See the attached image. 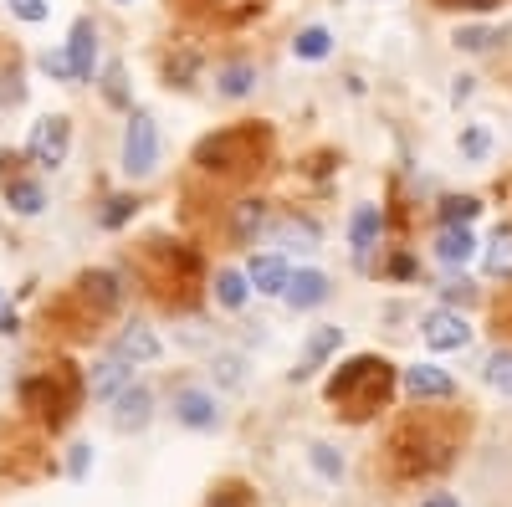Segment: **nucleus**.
Wrapping results in <instances>:
<instances>
[{"instance_id":"nucleus-22","label":"nucleus","mask_w":512,"mask_h":507,"mask_svg":"<svg viewBox=\"0 0 512 507\" xmlns=\"http://www.w3.org/2000/svg\"><path fill=\"white\" fill-rule=\"evenodd\" d=\"M487 385H492L497 395H512V349H497V354L487 359Z\"/></svg>"},{"instance_id":"nucleus-18","label":"nucleus","mask_w":512,"mask_h":507,"mask_svg":"<svg viewBox=\"0 0 512 507\" xmlns=\"http://www.w3.org/2000/svg\"><path fill=\"white\" fill-rule=\"evenodd\" d=\"M349 236H354V251H369V246H374V236H379V205H359V210H354Z\"/></svg>"},{"instance_id":"nucleus-15","label":"nucleus","mask_w":512,"mask_h":507,"mask_svg":"<svg viewBox=\"0 0 512 507\" xmlns=\"http://www.w3.org/2000/svg\"><path fill=\"white\" fill-rule=\"evenodd\" d=\"M338 338H344V333H338L333 323H323V328H313V338H308V354H303V369H297V379H308L333 349H338Z\"/></svg>"},{"instance_id":"nucleus-3","label":"nucleus","mask_w":512,"mask_h":507,"mask_svg":"<svg viewBox=\"0 0 512 507\" xmlns=\"http://www.w3.org/2000/svg\"><path fill=\"white\" fill-rule=\"evenodd\" d=\"M67 149H72V123H67L62 113H52V118H36V123H31V139H26L31 164H41V169H57V164H67Z\"/></svg>"},{"instance_id":"nucleus-29","label":"nucleus","mask_w":512,"mask_h":507,"mask_svg":"<svg viewBox=\"0 0 512 507\" xmlns=\"http://www.w3.org/2000/svg\"><path fill=\"white\" fill-rule=\"evenodd\" d=\"M82 287L98 292V303H103V308H113V303H118V277H113V272H93Z\"/></svg>"},{"instance_id":"nucleus-14","label":"nucleus","mask_w":512,"mask_h":507,"mask_svg":"<svg viewBox=\"0 0 512 507\" xmlns=\"http://www.w3.org/2000/svg\"><path fill=\"white\" fill-rule=\"evenodd\" d=\"M246 277H251V287H256V292H267V298H282L287 282H292V272H287V262H282V257H256Z\"/></svg>"},{"instance_id":"nucleus-27","label":"nucleus","mask_w":512,"mask_h":507,"mask_svg":"<svg viewBox=\"0 0 512 507\" xmlns=\"http://www.w3.org/2000/svg\"><path fill=\"white\" fill-rule=\"evenodd\" d=\"M492 41H502V36L487 31V26H466V31H456V47H461V52H487Z\"/></svg>"},{"instance_id":"nucleus-20","label":"nucleus","mask_w":512,"mask_h":507,"mask_svg":"<svg viewBox=\"0 0 512 507\" xmlns=\"http://www.w3.org/2000/svg\"><path fill=\"white\" fill-rule=\"evenodd\" d=\"M6 200H11V210H16V216H36V210L47 205V195H41V185H31V180H16V185L6 190Z\"/></svg>"},{"instance_id":"nucleus-17","label":"nucleus","mask_w":512,"mask_h":507,"mask_svg":"<svg viewBox=\"0 0 512 507\" xmlns=\"http://www.w3.org/2000/svg\"><path fill=\"white\" fill-rule=\"evenodd\" d=\"M292 52L303 57V62H323V57L333 52V36H328L323 26H308V31H297V41H292Z\"/></svg>"},{"instance_id":"nucleus-16","label":"nucleus","mask_w":512,"mask_h":507,"mask_svg":"<svg viewBox=\"0 0 512 507\" xmlns=\"http://www.w3.org/2000/svg\"><path fill=\"white\" fill-rule=\"evenodd\" d=\"M277 241L282 246H297V251H313L318 246V226L303 221V216H287V221H277Z\"/></svg>"},{"instance_id":"nucleus-2","label":"nucleus","mask_w":512,"mask_h":507,"mask_svg":"<svg viewBox=\"0 0 512 507\" xmlns=\"http://www.w3.org/2000/svg\"><path fill=\"white\" fill-rule=\"evenodd\" d=\"M154 164H159V123L149 113H134L123 129V175L144 180V175H154Z\"/></svg>"},{"instance_id":"nucleus-38","label":"nucleus","mask_w":512,"mask_h":507,"mask_svg":"<svg viewBox=\"0 0 512 507\" xmlns=\"http://www.w3.org/2000/svg\"><path fill=\"white\" fill-rule=\"evenodd\" d=\"M425 507H461V502H456V497H431Z\"/></svg>"},{"instance_id":"nucleus-5","label":"nucleus","mask_w":512,"mask_h":507,"mask_svg":"<svg viewBox=\"0 0 512 507\" xmlns=\"http://www.w3.org/2000/svg\"><path fill=\"white\" fill-rule=\"evenodd\" d=\"M420 333H425V344H431V349H466V344H472V328H466V318L461 313H451V308H431V313H425L420 318Z\"/></svg>"},{"instance_id":"nucleus-26","label":"nucleus","mask_w":512,"mask_h":507,"mask_svg":"<svg viewBox=\"0 0 512 507\" xmlns=\"http://www.w3.org/2000/svg\"><path fill=\"white\" fill-rule=\"evenodd\" d=\"M461 154H466V159H487V154H492V134L482 129V123H472V129L461 134Z\"/></svg>"},{"instance_id":"nucleus-25","label":"nucleus","mask_w":512,"mask_h":507,"mask_svg":"<svg viewBox=\"0 0 512 507\" xmlns=\"http://www.w3.org/2000/svg\"><path fill=\"white\" fill-rule=\"evenodd\" d=\"M308 456H313V467H318L328 482H338V477H344V456H338L333 446H308Z\"/></svg>"},{"instance_id":"nucleus-12","label":"nucleus","mask_w":512,"mask_h":507,"mask_svg":"<svg viewBox=\"0 0 512 507\" xmlns=\"http://www.w3.org/2000/svg\"><path fill=\"white\" fill-rule=\"evenodd\" d=\"M282 298L292 303V308H318V303H328V277L323 272H292V282H287V292Z\"/></svg>"},{"instance_id":"nucleus-24","label":"nucleus","mask_w":512,"mask_h":507,"mask_svg":"<svg viewBox=\"0 0 512 507\" xmlns=\"http://www.w3.org/2000/svg\"><path fill=\"white\" fill-rule=\"evenodd\" d=\"M477 210H482V205H477L472 195H461V200H446V205H441V216H446V226H472Z\"/></svg>"},{"instance_id":"nucleus-36","label":"nucleus","mask_w":512,"mask_h":507,"mask_svg":"<svg viewBox=\"0 0 512 507\" xmlns=\"http://www.w3.org/2000/svg\"><path fill=\"white\" fill-rule=\"evenodd\" d=\"M451 98H456V103H466V98H472V77H456V88H451Z\"/></svg>"},{"instance_id":"nucleus-30","label":"nucleus","mask_w":512,"mask_h":507,"mask_svg":"<svg viewBox=\"0 0 512 507\" xmlns=\"http://www.w3.org/2000/svg\"><path fill=\"white\" fill-rule=\"evenodd\" d=\"M11 11H16L21 21H47L52 6H47V0H11Z\"/></svg>"},{"instance_id":"nucleus-31","label":"nucleus","mask_w":512,"mask_h":507,"mask_svg":"<svg viewBox=\"0 0 512 507\" xmlns=\"http://www.w3.org/2000/svg\"><path fill=\"white\" fill-rule=\"evenodd\" d=\"M236 231H241V241H246L251 231H262V205H241V216H236Z\"/></svg>"},{"instance_id":"nucleus-8","label":"nucleus","mask_w":512,"mask_h":507,"mask_svg":"<svg viewBox=\"0 0 512 507\" xmlns=\"http://www.w3.org/2000/svg\"><path fill=\"white\" fill-rule=\"evenodd\" d=\"M149 410H154L149 390H144V385H128V390L113 400V426H118V431H144V426H149Z\"/></svg>"},{"instance_id":"nucleus-1","label":"nucleus","mask_w":512,"mask_h":507,"mask_svg":"<svg viewBox=\"0 0 512 507\" xmlns=\"http://www.w3.org/2000/svg\"><path fill=\"white\" fill-rule=\"evenodd\" d=\"M384 395H390V364L384 359H354V364L338 369L333 385H328V400L349 420H364L369 410H379Z\"/></svg>"},{"instance_id":"nucleus-11","label":"nucleus","mask_w":512,"mask_h":507,"mask_svg":"<svg viewBox=\"0 0 512 507\" xmlns=\"http://www.w3.org/2000/svg\"><path fill=\"white\" fill-rule=\"evenodd\" d=\"M67 57H72V67H77V82L93 77V62H98V31H93V21H77V26H72Z\"/></svg>"},{"instance_id":"nucleus-23","label":"nucleus","mask_w":512,"mask_h":507,"mask_svg":"<svg viewBox=\"0 0 512 507\" xmlns=\"http://www.w3.org/2000/svg\"><path fill=\"white\" fill-rule=\"evenodd\" d=\"M216 82H221V93H226V98H246V93H251V82H256V72L236 62V67H221Z\"/></svg>"},{"instance_id":"nucleus-37","label":"nucleus","mask_w":512,"mask_h":507,"mask_svg":"<svg viewBox=\"0 0 512 507\" xmlns=\"http://www.w3.org/2000/svg\"><path fill=\"white\" fill-rule=\"evenodd\" d=\"M88 472V446H77V456H72V477H82Z\"/></svg>"},{"instance_id":"nucleus-9","label":"nucleus","mask_w":512,"mask_h":507,"mask_svg":"<svg viewBox=\"0 0 512 507\" xmlns=\"http://www.w3.org/2000/svg\"><path fill=\"white\" fill-rule=\"evenodd\" d=\"M88 385H93V395L98 400H118L128 385H134V369H128V359H103V364H93V374H88Z\"/></svg>"},{"instance_id":"nucleus-21","label":"nucleus","mask_w":512,"mask_h":507,"mask_svg":"<svg viewBox=\"0 0 512 507\" xmlns=\"http://www.w3.org/2000/svg\"><path fill=\"white\" fill-rule=\"evenodd\" d=\"M246 282H251V277H241V272H216V303H221V308H241L246 292H251Z\"/></svg>"},{"instance_id":"nucleus-7","label":"nucleus","mask_w":512,"mask_h":507,"mask_svg":"<svg viewBox=\"0 0 512 507\" xmlns=\"http://www.w3.org/2000/svg\"><path fill=\"white\" fill-rule=\"evenodd\" d=\"M405 390H410L415 400H446V395L456 390V379H451L441 364H410V369H405Z\"/></svg>"},{"instance_id":"nucleus-10","label":"nucleus","mask_w":512,"mask_h":507,"mask_svg":"<svg viewBox=\"0 0 512 507\" xmlns=\"http://www.w3.org/2000/svg\"><path fill=\"white\" fill-rule=\"evenodd\" d=\"M477 257V236L466 231V226H446L441 236H436V262L441 267H466Z\"/></svg>"},{"instance_id":"nucleus-35","label":"nucleus","mask_w":512,"mask_h":507,"mask_svg":"<svg viewBox=\"0 0 512 507\" xmlns=\"http://www.w3.org/2000/svg\"><path fill=\"white\" fill-rule=\"evenodd\" d=\"M108 98H113V103H123V72H118V67L108 72Z\"/></svg>"},{"instance_id":"nucleus-34","label":"nucleus","mask_w":512,"mask_h":507,"mask_svg":"<svg viewBox=\"0 0 512 507\" xmlns=\"http://www.w3.org/2000/svg\"><path fill=\"white\" fill-rule=\"evenodd\" d=\"M210 507H246V492L241 487H221L216 497H210Z\"/></svg>"},{"instance_id":"nucleus-19","label":"nucleus","mask_w":512,"mask_h":507,"mask_svg":"<svg viewBox=\"0 0 512 507\" xmlns=\"http://www.w3.org/2000/svg\"><path fill=\"white\" fill-rule=\"evenodd\" d=\"M487 272L492 277H512V226H502L487 246Z\"/></svg>"},{"instance_id":"nucleus-33","label":"nucleus","mask_w":512,"mask_h":507,"mask_svg":"<svg viewBox=\"0 0 512 507\" xmlns=\"http://www.w3.org/2000/svg\"><path fill=\"white\" fill-rule=\"evenodd\" d=\"M216 374H221V385H241V359L236 354H221L216 359Z\"/></svg>"},{"instance_id":"nucleus-28","label":"nucleus","mask_w":512,"mask_h":507,"mask_svg":"<svg viewBox=\"0 0 512 507\" xmlns=\"http://www.w3.org/2000/svg\"><path fill=\"white\" fill-rule=\"evenodd\" d=\"M41 72L57 77V82H77V67H72L67 52H41Z\"/></svg>"},{"instance_id":"nucleus-4","label":"nucleus","mask_w":512,"mask_h":507,"mask_svg":"<svg viewBox=\"0 0 512 507\" xmlns=\"http://www.w3.org/2000/svg\"><path fill=\"white\" fill-rule=\"evenodd\" d=\"M251 149H256V134H251V129H236V134L205 139L195 159H200L205 169H241V164H251Z\"/></svg>"},{"instance_id":"nucleus-6","label":"nucleus","mask_w":512,"mask_h":507,"mask_svg":"<svg viewBox=\"0 0 512 507\" xmlns=\"http://www.w3.org/2000/svg\"><path fill=\"white\" fill-rule=\"evenodd\" d=\"M175 415H180V426H190V431H216V420H221L216 395H205V390H180L175 395Z\"/></svg>"},{"instance_id":"nucleus-13","label":"nucleus","mask_w":512,"mask_h":507,"mask_svg":"<svg viewBox=\"0 0 512 507\" xmlns=\"http://www.w3.org/2000/svg\"><path fill=\"white\" fill-rule=\"evenodd\" d=\"M113 354L128 359V364H149V359H159V338H154L144 323H134V328H123V333H118Z\"/></svg>"},{"instance_id":"nucleus-32","label":"nucleus","mask_w":512,"mask_h":507,"mask_svg":"<svg viewBox=\"0 0 512 507\" xmlns=\"http://www.w3.org/2000/svg\"><path fill=\"white\" fill-rule=\"evenodd\" d=\"M128 216H134V200H108V210H103V226H123Z\"/></svg>"}]
</instances>
